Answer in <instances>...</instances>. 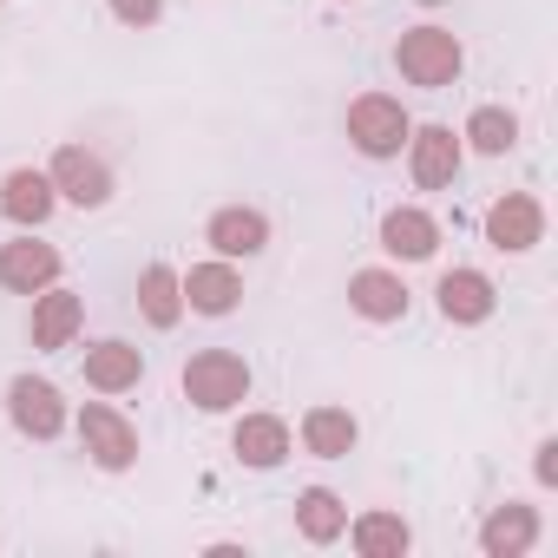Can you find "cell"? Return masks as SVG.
<instances>
[{"label":"cell","mask_w":558,"mask_h":558,"mask_svg":"<svg viewBox=\"0 0 558 558\" xmlns=\"http://www.w3.org/2000/svg\"><path fill=\"white\" fill-rule=\"evenodd\" d=\"M460 66H466V47H460V34L440 27V21H421V27H408V34L395 40V73H401L408 86H421V93H447V86L460 80Z\"/></svg>","instance_id":"6da1fadb"},{"label":"cell","mask_w":558,"mask_h":558,"mask_svg":"<svg viewBox=\"0 0 558 558\" xmlns=\"http://www.w3.org/2000/svg\"><path fill=\"white\" fill-rule=\"evenodd\" d=\"M178 388H184V401H191L197 414H230V408L250 401V362H243L236 349H197V355L184 362Z\"/></svg>","instance_id":"7a4b0ae2"},{"label":"cell","mask_w":558,"mask_h":558,"mask_svg":"<svg viewBox=\"0 0 558 558\" xmlns=\"http://www.w3.org/2000/svg\"><path fill=\"white\" fill-rule=\"evenodd\" d=\"M342 125H349V145L362 158H401V145L414 132V119H408V106L395 93H355Z\"/></svg>","instance_id":"3957f363"},{"label":"cell","mask_w":558,"mask_h":558,"mask_svg":"<svg viewBox=\"0 0 558 558\" xmlns=\"http://www.w3.org/2000/svg\"><path fill=\"white\" fill-rule=\"evenodd\" d=\"M80 447L99 473H132L138 466V427L112 408V401H86L80 408Z\"/></svg>","instance_id":"277c9868"},{"label":"cell","mask_w":558,"mask_h":558,"mask_svg":"<svg viewBox=\"0 0 558 558\" xmlns=\"http://www.w3.org/2000/svg\"><path fill=\"white\" fill-rule=\"evenodd\" d=\"M47 178H53V191H60V204H80V210H99V204H112V165L93 151V145H60L53 151V165H47Z\"/></svg>","instance_id":"5b68a950"},{"label":"cell","mask_w":558,"mask_h":558,"mask_svg":"<svg viewBox=\"0 0 558 558\" xmlns=\"http://www.w3.org/2000/svg\"><path fill=\"white\" fill-rule=\"evenodd\" d=\"M8 421H14V434H27V440H60L66 434V395L47 381V375H14L8 381Z\"/></svg>","instance_id":"8992f818"},{"label":"cell","mask_w":558,"mask_h":558,"mask_svg":"<svg viewBox=\"0 0 558 558\" xmlns=\"http://www.w3.org/2000/svg\"><path fill=\"white\" fill-rule=\"evenodd\" d=\"M401 151H408V178H414V191H447V184L460 178V158H466V145H460L453 125H414Z\"/></svg>","instance_id":"52a82bcc"},{"label":"cell","mask_w":558,"mask_h":558,"mask_svg":"<svg viewBox=\"0 0 558 558\" xmlns=\"http://www.w3.org/2000/svg\"><path fill=\"white\" fill-rule=\"evenodd\" d=\"M47 283H60V250L53 243H40L34 230L0 243V290L8 296H40Z\"/></svg>","instance_id":"ba28073f"},{"label":"cell","mask_w":558,"mask_h":558,"mask_svg":"<svg viewBox=\"0 0 558 558\" xmlns=\"http://www.w3.org/2000/svg\"><path fill=\"white\" fill-rule=\"evenodd\" d=\"M486 243L506 250V256L538 250V243H545V204H538L532 191H506V197H493V210H486Z\"/></svg>","instance_id":"9c48e42d"},{"label":"cell","mask_w":558,"mask_h":558,"mask_svg":"<svg viewBox=\"0 0 558 558\" xmlns=\"http://www.w3.org/2000/svg\"><path fill=\"white\" fill-rule=\"evenodd\" d=\"M434 303H440V316L453 323V329H480V323H493V310H499V290H493V276L486 269H447L440 283H434Z\"/></svg>","instance_id":"30bf717a"},{"label":"cell","mask_w":558,"mask_h":558,"mask_svg":"<svg viewBox=\"0 0 558 558\" xmlns=\"http://www.w3.org/2000/svg\"><path fill=\"white\" fill-rule=\"evenodd\" d=\"M178 283H184V310H191V316H230V310L243 303V269H236L230 256L191 263Z\"/></svg>","instance_id":"8fae6325"},{"label":"cell","mask_w":558,"mask_h":558,"mask_svg":"<svg viewBox=\"0 0 558 558\" xmlns=\"http://www.w3.org/2000/svg\"><path fill=\"white\" fill-rule=\"evenodd\" d=\"M204 243H210L217 256H230V263L263 256V250H269V217H263L256 204H217V210L204 217Z\"/></svg>","instance_id":"7c38bea8"},{"label":"cell","mask_w":558,"mask_h":558,"mask_svg":"<svg viewBox=\"0 0 558 558\" xmlns=\"http://www.w3.org/2000/svg\"><path fill=\"white\" fill-rule=\"evenodd\" d=\"M86 329V296L80 290H66V283H47L40 296H34V316H27V336H34V349H73V336Z\"/></svg>","instance_id":"4fadbf2b"},{"label":"cell","mask_w":558,"mask_h":558,"mask_svg":"<svg viewBox=\"0 0 558 558\" xmlns=\"http://www.w3.org/2000/svg\"><path fill=\"white\" fill-rule=\"evenodd\" d=\"M53 204H60V191H53V178L34 171V165H21V171L0 178V217H8L14 230H40V223L53 217Z\"/></svg>","instance_id":"5bb4252c"},{"label":"cell","mask_w":558,"mask_h":558,"mask_svg":"<svg viewBox=\"0 0 558 558\" xmlns=\"http://www.w3.org/2000/svg\"><path fill=\"white\" fill-rule=\"evenodd\" d=\"M532 545H538V506L499 499V506L480 519V551H486V558H525Z\"/></svg>","instance_id":"9a60e30c"},{"label":"cell","mask_w":558,"mask_h":558,"mask_svg":"<svg viewBox=\"0 0 558 558\" xmlns=\"http://www.w3.org/2000/svg\"><path fill=\"white\" fill-rule=\"evenodd\" d=\"M230 453L250 466V473H276L290 460V421L283 414H243L236 434H230Z\"/></svg>","instance_id":"2e32d148"},{"label":"cell","mask_w":558,"mask_h":558,"mask_svg":"<svg viewBox=\"0 0 558 558\" xmlns=\"http://www.w3.org/2000/svg\"><path fill=\"white\" fill-rule=\"evenodd\" d=\"M381 250H388L395 263H427V256L440 250V217L421 210V204H395V210L381 217Z\"/></svg>","instance_id":"e0dca14e"},{"label":"cell","mask_w":558,"mask_h":558,"mask_svg":"<svg viewBox=\"0 0 558 558\" xmlns=\"http://www.w3.org/2000/svg\"><path fill=\"white\" fill-rule=\"evenodd\" d=\"M80 368H86V388H93V395H125V388L145 381V349H132L125 336H106V342L86 349Z\"/></svg>","instance_id":"ac0fdd59"},{"label":"cell","mask_w":558,"mask_h":558,"mask_svg":"<svg viewBox=\"0 0 558 558\" xmlns=\"http://www.w3.org/2000/svg\"><path fill=\"white\" fill-rule=\"evenodd\" d=\"M349 310L362 323H401L408 316V283H401V269H355L349 276Z\"/></svg>","instance_id":"d6986e66"},{"label":"cell","mask_w":558,"mask_h":558,"mask_svg":"<svg viewBox=\"0 0 558 558\" xmlns=\"http://www.w3.org/2000/svg\"><path fill=\"white\" fill-rule=\"evenodd\" d=\"M296 434H303V447H310L316 460H349L355 440H362V421H355L349 408H336V401H316Z\"/></svg>","instance_id":"ffe728a7"},{"label":"cell","mask_w":558,"mask_h":558,"mask_svg":"<svg viewBox=\"0 0 558 558\" xmlns=\"http://www.w3.org/2000/svg\"><path fill=\"white\" fill-rule=\"evenodd\" d=\"M349 538H355V551H362V558H408L414 525H408L401 512H388V506H368V512H355V519H349Z\"/></svg>","instance_id":"44dd1931"},{"label":"cell","mask_w":558,"mask_h":558,"mask_svg":"<svg viewBox=\"0 0 558 558\" xmlns=\"http://www.w3.org/2000/svg\"><path fill=\"white\" fill-rule=\"evenodd\" d=\"M138 316L151 329H178L184 323V283H178L171 263H145L138 269Z\"/></svg>","instance_id":"7402d4cb"},{"label":"cell","mask_w":558,"mask_h":558,"mask_svg":"<svg viewBox=\"0 0 558 558\" xmlns=\"http://www.w3.org/2000/svg\"><path fill=\"white\" fill-rule=\"evenodd\" d=\"M296 532H303L310 545H336V538L349 532V499H342L336 486H303V493H296Z\"/></svg>","instance_id":"603a6c76"},{"label":"cell","mask_w":558,"mask_h":558,"mask_svg":"<svg viewBox=\"0 0 558 558\" xmlns=\"http://www.w3.org/2000/svg\"><path fill=\"white\" fill-rule=\"evenodd\" d=\"M460 145H473L480 158H506L519 145V112L512 106H473L460 125Z\"/></svg>","instance_id":"cb8c5ba5"},{"label":"cell","mask_w":558,"mask_h":558,"mask_svg":"<svg viewBox=\"0 0 558 558\" xmlns=\"http://www.w3.org/2000/svg\"><path fill=\"white\" fill-rule=\"evenodd\" d=\"M119 27H158L165 21V0H106Z\"/></svg>","instance_id":"d4e9b609"},{"label":"cell","mask_w":558,"mask_h":558,"mask_svg":"<svg viewBox=\"0 0 558 558\" xmlns=\"http://www.w3.org/2000/svg\"><path fill=\"white\" fill-rule=\"evenodd\" d=\"M532 473H538V486H558V440L532 447Z\"/></svg>","instance_id":"484cf974"}]
</instances>
